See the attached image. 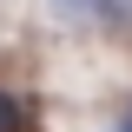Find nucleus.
<instances>
[{
	"mask_svg": "<svg viewBox=\"0 0 132 132\" xmlns=\"http://www.w3.org/2000/svg\"><path fill=\"white\" fill-rule=\"evenodd\" d=\"M27 126H33V119H27V99L0 86V132H27Z\"/></svg>",
	"mask_w": 132,
	"mask_h": 132,
	"instance_id": "nucleus-1",
	"label": "nucleus"
},
{
	"mask_svg": "<svg viewBox=\"0 0 132 132\" xmlns=\"http://www.w3.org/2000/svg\"><path fill=\"white\" fill-rule=\"evenodd\" d=\"M99 13L112 20V27H132V0H99Z\"/></svg>",
	"mask_w": 132,
	"mask_h": 132,
	"instance_id": "nucleus-2",
	"label": "nucleus"
},
{
	"mask_svg": "<svg viewBox=\"0 0 132 132\" xmlns=\"http://www.w3.org/2000/svg\"><path fill=\"white\" fill-rule=\"evenodd\" d=\"M86 7H99V0H53V13H66V20H79Z\"/></svg>",
	"mask_w": 132,
	"mask_h": 132,
	"instance_id": "nucleus-3",
	"label": "nucleus"
},
{
	"mask_svg": "<svg viewBox=\"0 0 132 132\" xmlns=\"http://www.w3.org/2000/svg\"><path fill=\"white\" fill-rule=\"evenodd\" d=\"M119 132H132V112H126V126H119Z\"/></svg>",
	"mask_w": 132,
	"mask_h": 132,
	"instance_id": "nucleus-4",
	"label": "nucleus"
}]
</instances>
